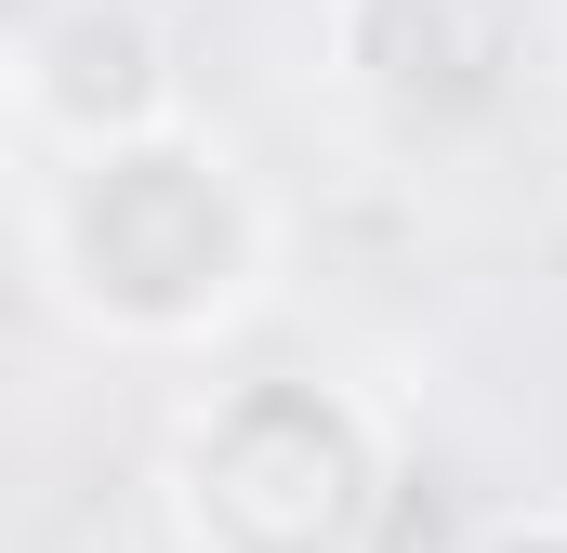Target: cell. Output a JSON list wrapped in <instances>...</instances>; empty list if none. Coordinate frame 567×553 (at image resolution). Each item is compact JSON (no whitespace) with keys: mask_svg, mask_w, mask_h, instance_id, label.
<instances>
[{"mask_svg":"<svg viewBox=\"0 0 567 553\" xmlns=\"http://www.w3.org/2000/svg\"><path fill=\"white\" fill-rule=\"evenodd\" d=\"M383 514V435L330 383H225L172 435L185 553H357Z\"/></svg>","mask_w":567,"mask_h":553,"instance_id":"cell-2","label":"cell"},{"mask_svg":"<svg viewBox=\"0 0 567 553\" xmlns=\"http://www.w3.org/2000/svg\"><path fill=\"white\" fill-rule=\"evenodd\" d=\"M317 40H330V80L396 106V119H423L475 80V13L462 0H330Z\"/></svg>","mask_w":567,"mask_h":553,"instance_id":"cell-4","label":"cell"},{"mask_svg":"<svg viewBox=\"0 0 567 553\" xmlns=\"http://www.w3.org/2000/svg\"><path fill=\"white\" fill-rule=\"evenodd\" d=\"M488 553H567V514H515V528H502Z\"/></svg>","mask_w":567,"mask_h":553,"instance_id":"cell-5","label":"cell"},{"mask_svg":"<svg viewBox=\"0 0 567 553\" xmlns=\"http://www.w3.org/2000/svg\"><path fill=\"white\" fill-rule=\"evenodd\" d=\"M0 93L40 158H106V145H145L185 119L158 0H27L0 40Z\"/></svg>","mask_w":567,"mask_h":553,"instance_id":"cell-3","label":"cell"},{"mask_svg":"<svg viewBox=\"0 0 567 553\" xmlns=\"http://www.w3.org/2000/svg\"><path fill=\"white\" fill-rule=\"evenodd\" d=\"M27 264L106 343H212L265 290V198L212 133H145L106 158H53L27 185Z\"/></svg>","mask_w":567,"mask_h":553,"instance_id":"cell-1","label":"cell"}]
</instances>
